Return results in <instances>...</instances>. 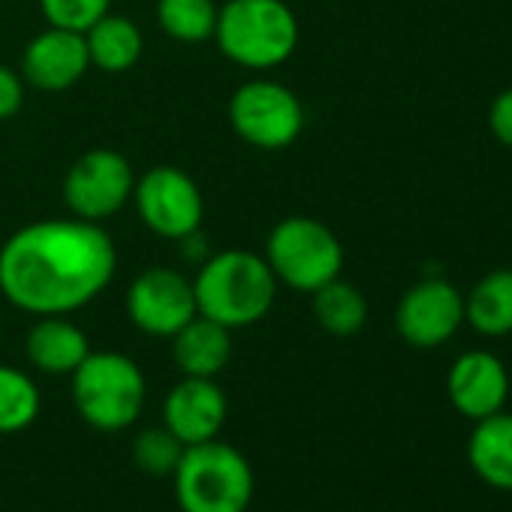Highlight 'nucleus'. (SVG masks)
<instances>
[{
  "instance_id": "nucleus-1",
  "label": "nucleus",
  "mask_w": 512,
  "mask_h": 512,
  "mask_svg": "<svg viewBox=\"0 0 512 512\" xmlns=\"http://www.w3.org/2000/svg\"><path fill=\"white\" fill-rule=\"evenodd\" d=\"M118 250L103 223L49 217L0 244V293L31 317H67L109 290Z\"/></svg>"
},
{
  "instance_id": "nucleus-2",
  "label": "nucleus",
  "mask_w": 512,
  "mask_h": 512,
  "mask_svg": "<svg viewBox=\"0 0 512 512\" xmlns=\"http://www.w3.org/2000/svg\"><path fill=\"white\" fill-rule=\"evenodd\" d=\"M278 287L263 253L220 250L208 256L193 278L196 314L226 329H247L272 314Z\"/></svg>"
},
{
  "instance_id": "nucleus-3",
  "label": "nucleus",
  "mask_w": 512,
  "mask_h": 512,
  "mask_svg": "<svg viewBox=\"0 0 512 512\" xmlns=\"http://www.w3.org/2000/svg\"><path fill=\"white\" fill-rule=\"evenodd\" d=\"M211 40L241 70L269 73L296 55L299 19L284 0H226Z\"/></svg>"
},
{
  "instance_id": "nucleus-4",
  "label": "nucleus",
  "mask_w": 512,
  "mask_h": 512,
  "mask_svg": "<svg viewBox=\"0 0 512 512\" xmlns=\"http://www.w3.org/2000/svg\"><path fill=\"white\" fill-rule=\"evenodd\" d=\"M70 377L76 413L94 431L118 434L139 422L148 398V383L142 368L130 356L118 350H91Z\"/></svg>"
},
{
  "instance_id": "nucleus-5",
  "label": "nucleus",
  "mask_w": 512,
  "mask_h": 512,
  "mask_svg": "<svg viewBox=\"0 0 512 512\" xmlns=\"http://www.w3.org/2000/svg\"><path fill=\"white\" fill-rule=\"evenodd\" d=\"M172 482L181 512H247L256 485L244 452L220 437L184 446Z\"/></svg>"
},
{
  "instance_id": "nucleus-6",
  "label": "nucleus",
  "mask_w": 512,
  "mask_h": 512,
  "mask_svg": "<svg viewBox=\"0 0 512 512\" xmlns=\"http://www.w3.org/2000/svg\"><path fill=\"white\" fill-rule=\"evenodd\" d=\"M266 263L278 284L296 293H317L329 281L341 278L344 247L341 238L317 217L293 214L272 226L266 238Z\"/></svg>"
},
{
  "instance_id": "nucleus-7",
  "label": "nucleus",
  "mask_w": 512,
  "mask_h": 512,
  "mask_svg": "<svg viewBox=\"0 0 512 512\" xmlns=\"http://www.w3.org/2000/svg\"><path fill=\"white\" fill-rule=\"evenodd\" d=\"M229 124L250 148L284 151L305 130V106L275 79H250L229 97Z\"/></svg>"
},
{
  "instance_id": "nucleus-8",
  "label": "nucleus",
  "mask_w": 512,
  "mask_h": 512,
  "mask_svg": "<svg viewBox=\"0 0 512 512\" xmlns=\"http://www.w3.org/2000/svg\"><path fill=\"white\" fill-rule=\"evenodd\" d=\"M133 166L115 148H91L64 175V202L73 217L103 223L133 199Z\"/></svg>"
},
{
  "instance_id": "nucleus-9",
  "label": "nucleus",
  "mask_w": 512,
  "mask_h": 512,
  "mask_svg": "<svg viewBox=\"0 0 512 512\" xmlns=\"http://www.w3.org/2000/svg\"><path fill=\"white\" fill-rule=\"evenodd\" d=\"M130 202L136 205L142 226L169 241H184L199 232L205 217L199 184L178 166H154L139 175Z\"/></svg>"
},
{
  "instance_id": "nucleus-10",
  "label": "nucleus",
  "mask_w": 512,
  "mask_h": 512,
  "mask_svg": "<svg viewBox=\"0 0 512 512\" xmlns=\"http://www.w3.org/2000/svg\"><path fill=\"white\" fill-rule=\"evenodd\" d=\"M127 317L148 338H172L196 317L193 281L178 269L148 266L127 287Z\"/></svg>"
},
{
  "instance_id": "nucleus-11",
  "label": "nucleus",
  "mask_w": 512,
  "mask_h": 512,
  "mask_svg": "<svg viewBox=\"0 0 512 512\" xmlns=\"http://www.w3.org/2000/svg\"><path fill=\"white\" fill-rule=\"evenodd\" d=\"M464 323V296L443 278L416 281L395 308V329L416 350L443 347Z\"/></svg>"
},
{
  "instance_id": "nucleus-12",
  "label": "nucleus",
  "mask_w": 512,
  "mask_h": 512,
  "mask_svg": "<svg viewBox=\"0 0 512 512\" xmlns=\"http://www.w3.org/2000/svg\"><path fill=\"white\" fill-rule=\"evenodd\" d=\"M229 401L214 377H181L163 398L160 425L181 440V446H196L220 437Z\"/></svg>"
},
{
  "instance_id": "nucleus-13",
  "label": "nucleus",
  "mask_w": 512,
  "mask_h": 512,
  "mask_svg": "<svg viewBox=\"0 0 512 512\" xmlns=\"http://www.w3.org/2000/svg\"><path fill=\"white\" fill-rule=\"evenodd\" d=\"M91 67L88 58V46H85V34L76 31H64V28H46L37 37H31V43L22 52V79L25 85L37 88V91H67L73 85H79L85 79Z\"/></svg>"
},
{
  "instance_id": "nucleus-14",
  "label": "nucleus",
  "mask_w": 512,
  "mask_h": 512,
  "mask_svg": "<svg viewBox=\"0 0 512 512\" xmlns=\"http://www.w3.org/2000/svg\"><path fill=\"white\" fill-rule=\"evenodd\" d=\"M446 392H449L452 407L461 416L479 422L506 407L509 371L494 353L467 350L452 362V368L446 374Z\"/></svg>"
},
{
  "instance_id": "nucleus-15",
  "label": "nucleus",
  "mask_w": 512,
  "mask_h": 512,
  "mask_svg": "<svg viewBox=\"0 0 512 512\" xmlns=\"http://www.w3.org/2000/svg\"><path fill=\"white\" fill-rule=\"evenodd\" d=\"M172 362L181 377H217L232 359V329L196 314L172 338Z\"/></svg>"
},
{
  "instance_id": "nucleus-16",
  "label": "nucleus",
  "mask_w": 512,
  "mask_h": 512,
  "mask_svg": "<svg viewBox=\"0 0 512 512\" xmlns=\"http://www.w3.org/2000/svg\"><path fill=\"white\" fill-rule=\"evenodd\" d=\"M28 362L43 374H73L91 353L88 335L67 317H37L25 338Z\"/></svg>"
},
{
  "instance_id": "nucleus-17",
  "label": "nucleus",
  "mask_w": 512,
  "mask_h": 512,
  "mask_svg": "<svg viewBox=\"0 0 512 512\" xmlns=\"http://www.w3.org/2000/svg\"><path fill=\"white\" fill-rule=\"evenodd\" d=\"M473 473L500 491H512V413H494L476 422L467 440Z\"/></svg>"
},
{
  "instance_id": "nucleus-18",
  "label": "nucleus",
  "mask_w": 512,
  "mask_h": 512,
  "mask_svg": "<svg viewBox=\"0 0 512 512\" xmlns=\"http://www.w3.org/2000/svg\"><path fill=\"white\" fill-rule=\"evenodd\" d=\"M85 46H88L91 67L118 76L139 64V58L145 52V37L133 19L106 13L100 22H94L85 31Z\"/></svg>"
},
{
  "instance_id": "nucleus-19",
  "label": "nucleus",
  "mask_w": 512,
  "mask_h": 512,
  "mask_svg": "<svg viewBox=\"0 0 512 512\" xmlns=\"http://www.w3.org/2000/svg\"><path fill=\"white\" fill-rule=\"evenodd\" d=\"M464 323L485 338L512 335V269H494L464 296Z\"/></svg>"
},
{
  "instance_id": "nucleus-20",
  "label": "nucleus",
  "mask_w": 512,
  "mask_h": 512,
  "mask_svg": "<svg viewBox=\"0 0 512 512\" xmlns=\"http://www.w3.org/2000/svg\"><path fill=\"white\" fill-rule=\"evenodd\" d=\"M311 296H314V305H311L314 320L332 338H353L368 323V302L362 290L353 287L350 281L335 278Z\"/></svg>"
},
{
  "instance_id": "nucleus-21",
  "label": "nucleus",
  "mask_w": 512,
  "mask_h": 512,
  "mask_svg": "<svg viewBox=\"0 0 512 512\" xmlns=\"http://www.w3.org/2000/svg\"><path fill=\"white\" fill-rule=\"evenodd\" d=\"M40 386L28 371L16 365H0V434L28 431L40 416Z\"/></svg>"
},
{
  "instance_id": "nucleus-22",
  "label": "nucleus",
  "mask_w": 512,
  "mask_h": 512,
  "mask_svg": "<svg viewBox=\"0 0 512 512\" xmlns=\"http://www.w3.org/2000/svg\"><path fill=\"white\" fill-rule=\"evenodd\" d=\"M217 0H157V25L178 43H205L217 28Z\"/></svg>"
},
{
  "instance_id": "nucleus-23",
  "label": "nucleus",
  "mask_w": 512,
  "mask_h": 512,
  "mask_svg": "<svg viewBox=\"0 0 512 512\" xmlns=\"http://www.w3.org/2000/svg\"><path fill=\"white\" fill-rule=\"evenodd\" d=\"M181 440L175 434H169L163 425H154V428H142L133 440V461L142 473L148 476H172L178 461H181Z\"/></svg>"
},
{
  "instance_id": "nucleus-24",
  "label": "nucleus",
  "mask_w": 512,
  "mask_h": 512,
  "mask_svg": "<svg viewBox=\"0 0 512 512\" xmlns=\"http://www.w3.org/2000/svg\"><path fill=\"white\" fill-rule=\"evenodd\" d=\"M112 10V0H40V13L46 25L85 34Z\"/></svg>"
},
{
  "instance_id": "nucleus-25",
  "label": "nucleus",
  "mask_w": 512,
  "mask_h": 512,
  "mask_svg": "<svg viewBox=\"0 0 512 512\" xmlns=\"http://www.w3.org/2000/svg\"><path fill=\"white\" fill-rule=\"evenodd\" d=\"M25 106V79L19 70L0 64V121H10Z\"/></svg>"
},
{
  "instance_id": "nucleus-26",
  "label": "nucleus",
  "mask_w": 512,
  "mask_h": 512,
  "mask_svg": "<svg viewBox=\"0 0 512 512\" xmlns=\"http://www.w3.org/2000/svg\"><path fill=\"white\" fill-rule=\"evenodd\" d=\"M488 130L500 145L512 148V88L500 91L491 100V106H488Z\"/></svg>"
}]
</instances>
